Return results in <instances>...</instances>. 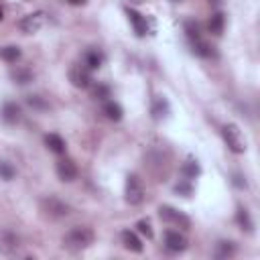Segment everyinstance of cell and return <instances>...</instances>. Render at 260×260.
<instances>
[{
	"instance_id": "obj_11",
	"label": "cell",
	"mask_w": 260,
	"mask_h": 260,
	"mask_svg": "<svg viewBox=\"0 0 260 260\" xmlns=\"http://www.w3.org/2000/svg\"><path fill=\"white\" fill-rule=\"evenodd\" d=\"M126 14H128V20H130V24H132L134 32H136L138 37H144V35L148 32V24H146V18H144L140 12L132 10V8H128V10H126Z\"/></svg>"
},
{
	"instance_id": "obj_19",
	"label": "cell",
	"mask_w": 260,
	"mask_h": 260,
	"mask_svg": "<svg viewBox=\"0 0 260 260\" xmlns=\"http://www.w3.org/2000/svg\"><path fill=\"white\" fill-rule=\"evenodd\" d=\"M0 59L6 63H16L20 59V49L16 45H6L0 49Z\"/></svg>"
},
{
	"instance_id": "obj_27",
	"label": "cell",
	"mask_w": 260,
	"mask_h": 260,
	"mask_svg": "<svg viewBox=\"0 0 260 260\" xmlns=\"http://www.w3.org/2000/svg\"><path fill=\"white\" fill-rule=\"evenodd\" d=\"M26 104H28L30 108H37V110H45V108H47V104H45V100H43L41 95H28V98H26Z\"/></svg>"
},
{
	"instance_id": "obj_3",
	"label": "cell",
	"mask_w": 260,
	"mask_h": 260,
	"mask_svg": "<svg viewBox=\"0 0 260 260\" xmlns=\"http://www.w3.org/2000/svg\"><path fill=\"white\" fill-rule=\"evenodd\" d=\"M158 215H160L162 221L173 223V225H177V228H183V230H189V228H191V219H189L181 209H175V207H171V205H160V207H158Z\"/></svg>"
},
{
	"instance_id": "obj_2",
	"label": "cell",
	"mask_w": 260,
	"mask_h": 260,
	"mask_svg": "<svg viewBox=\"0 0 260 260\" xmlns=\"http://www.w3.org/2000/svg\"><path fill=\"white\" fill-rule=\"evenodd\" d=\"M221 134H223V140H225V144L232 152H236V154L246 152V138H244L242 130L236 124H225L221 128Z\"/></svg>"
},
{
	"instance_id": "obj_4",
	"label": "cell",
	"mask_w": 260,
	"mask_h": 260,
	"mask_svg": "<svg viewBox=\"0 0 260 260\" xmlns=\"http://www.w3.org/2000/svg\"><path fill=\"white\" fill-rule=\"evenodd\" d=\"M126 201L130 205H140L144 201V185L136 175H128L126 177V189H124Z\"/></svg>"
},
{
	"instance_id": "obj_1",
	"label": "cell",
	"mask_w": 260,
	"mask_h": 260,
	"mask_svg": "<svg viewBox=\"0 0 260 260\" xmlns=\"http://www.w3.org/2000/svg\"><path fill=\"white\" fill-rule=\"evenodd\" d=\"M93 230L91 228H87V225H77V228H71L65 236H63V246L67 248V250H73V252H77V250H85L87 246H91V242H93Z\"/></svg>"
},
{
	"instance_id": "obj_16",
	"label": "cell",
	"mask_w": 260,
	"mask_h": 260,
	"mask_svg": "<svg viewBox=\"0 0 260 260\" xmlns=\"http://www.w3.org/2000/svg\"><path fill=\"white\" fill-rule=\"evenodd\" d=\"M45 144H47V148H49L51 152H55V154H63L65 148H67V146H65V140H63L59 134H55V132L45 136Z\"/></svg>"
},
{
	"instance_id": "obj_33",
	"label": "cell",
	"mask_w": 260,
	"mask_h": 260,
	"mask_svg": "<svg viewBox=\"0 0 260 260\" xmlns=\"http://www.w3.org/2000/svg\"><path fill=\"white\" fill-rule=\"evenodd\" d=\"M173 2H181V0H173Z\"/></svg>"
},
{
	"instance_id": "obj_10",
	"label": "cell",
	"mask_w": 260,
	"mask_h": 260,
	"mask_svg": "<svg viewBox=\"0 0 260 260\" xmlns=\"http://www.w3.org/2000/svg\"><path fill=\"white\" fill-rule=\"evenodd\" d=\"M150 112H152V118H154V120H165V118H169V116H171V106H169L167 98H165V95H156V98L152 100Z\"/></svg>"
},
{
	"instance_id": "obj_5",
	"label": "cell",
	"mask_w": 260,
	"mask_h": 260,
	"mask_svg": "<svg viewBox=\"0 0 260 260\" xmlns=\"http://www.w3.org/2000/svg\"><path fill=\"white\" fill-rule=\"evenodd\" d=\"M41 209H43L49 217H65V215L69 213V205L63 203L61 199L53 197V195H49V197H45V199L41 201Z\"/></svg>"
},
{
	"instance_id": "obj_31",
	"label": "cell",
	"mask_w": 260,
	"mask_h": 260,
	"mask_svg": "<svg viewBox=\"0 0 260 260\" xmlns=\"http://www.w3.org/2000/svg\"><path fill=\"white\" fill-rule=\"evenodd\" d=\"M130 2H134V4H140V2H144V0H130Z\"/></svg>"
},
{
	"instance_id": "obj_6",
	"label": "cell",
	"mask_w": 260,
	"mask_h": 260,
	"mask_svg": "<svg viewBox=\"0 0 260 260\" xmlns=\"http://www.w3.org/2000/svg\"><path fill=\"white\" fill-rule=\"evenodd\" d=\"M69 81L75 87H89L91 85V71L81 63V65H73L69 69Z\"/></svg>"
},
{
	"instance_id": "obj_18",
	"label": "cell",
	"mask_w": 260,
	"mask_h": 260,
	"mask_svg": "<svg viewBox=\"0 0 260 260\" xmlns=\"http://www.w3.org/2000/svg\"><path fill=\"white\" fill-rule=\"evenodd\" d=\"M236 221H238V225H240L242 230H246L248 234H252V230H254V221H252L250 213H248L244 207H238V211H236Z\"/></svg>"
},
{
	"instance_id": "obj_13",
	"label": "cell",
	"mask_w": 260,
	"mask_h": 260,
	"mask_svg": "<svg viewBox=\"0 0 260 260\" xmlns=\"http://www.w3.org/2000/svg\"><path fill=\"white\" fill-rule=\"evenodd\" d=\"M120 238H122V244H124V248H126V250L136 252V254H140V252H142V242H140V238H138L134 232L124 230V232L120 234Z\"/></svg>"
},
{
	"instance_id": "obj_21",
	"label": "cell",
	"mask_w": 260,
	"mask_h": 260,
	"mask_svg": "<svg viewBox=\"0 0 260 260\" xmlns=\"http://www.w3.org/2000/svg\"><path fill=\"white\" fill-rule=\"evenodd\" d=\"M236 254V246L234 242H219L217 250H215V258H230Z\"/></svg>"
},
{
	"instance_id": "obj_14",
	"label": "cell",
	"mask_w": 260,
	"mask_h": 260,
	"mask_svg": "<svg viewBox=\"0 0 260 260\" xmlns=\"http://www.w3.org/2000/svg\"><path fill=\"white\" fill-rule=\"evenodd\" d=\"M102 63H104V55H102V51H98V49H87V51H85V55H83V65H85L89 71L100 69Z\"/></svg>"
},
{
	"instance_id": "obj_30",
	"label": "cell",
	"mask_w": 260,
	"mask_h": 260,
	"mask_svg": "<svg viewBox=\"0 0 260 260\" xmlns=\"http://www.w3.org/2000/svg\"><path fill=\"white\" fill-rule=\"evenodd\" d=\"M221 2L223 0H209V4H213V6H221Z\"/></svg>"
},
{
	"instance_id": "obj_26",
	"label": "cell",
	"mask_w": 260,
	"mask_h": 260,
	"mask_svg": "<svg viewBox=\"0 0 260 260\" xmlns=\"http://www.w3.org/2000/svg\"><path fill=\"white\" fill-rule=\"evenodd\" d=\"M136 228H138V232H140L142 236H146L148 240L154 236V232H152V225H150V221H148V219H140V221L136 223Z\"/></svg>"
},
{
	"instance_id": "obj_12",
	"label": "cell",
	"mask_w": 260,
	"mask_h": 260,
	"mask_svg": "<svg viewBox=\"0 0 260 260\" xmlns=\"http://www.w3.org/2000/svg\"><path fill=\"white\" fill-rule=\"evenodd\" d=\"M0 116H2V120H4L6 124H16V122L20 120L22 112H20V106H18V104L6 102V104L2 106V110H0Z\"/></svg>"
},
{
	"instance_id": "obj_24",
	"label": "cell",
	"mask_w": 260,
	"mask_h": 260,
	"mask_svg": "<svg viewBox=\"0 0 260 260\" xmlns=\"http://www.w3.org/2000/svg\"><path fill=\"white\" fill-rule=\"evenodd\" d=\"M91 98H93V100H106V98H110V87L104 85V83L93 85V87H91Z\"/></svg>"
},
{
	"instance_id": "obj_17",
	"label": "cell",
	"mask_w": 260,
	"mask_h": 260,
	"mask_svg": "<svg viewBox=\"0 0 260 260\" xmlns=\"http://www.w3.org/2000/svg\"><path fill=\"white\" fill-rule=\"evenodd\" d=\"M104 114H106V118L108 120H114V122H118V120H122V106L118 104V102H114V100H108L106 104H104Z\"/></svg>"
},
{
	"instance_id": "obj_29",
	"label": "cell",
	"mask_w": 260,
	"mask_h": 260,
	"mask_svg": "<svg viewBox=\"0 0 260 260\" xmlns=\"http://www.w3.org/2000/svg\"><path fill=\"white\" fill-rule=\"evenodd\" d=\"M69 4H73V6H81V4H85L87 0H67Z\"/></svg>"
},
{
	"instance_id": "obj_32",
	"label": "cell",
	"mask_w": 260,
	"mask_h": 260,
	"mask_svg": "<svg viewBox=\"0 0 260 260\" xmlns=\"http://www.w3.org/2000/svg\"><path fill=\"white\" fill-rule=\"evenodd\" d=\"M2 16H4V12H2V8H0V20H2Z\"/></svg>"
},
{
	"instance_id": "obj_25",
	"label": "cell",
	"mask_w": 260,
	"mask_h": 260,
	"mask_svg": "<svg viewBox=\"0 0 260 260\" xmlns=\"http://www.w3.org/2000/svg\"><path fill=\"white\" fill-rule=\"evenodd\" d=\"M14 167L10 165V162H6V160H0V179H4V181H10V179H14Z\"/></svg>"
},
{
	"instance_id": "obj_9",
	"label": "cell",
	"mask_w": 260,
	"mask_h": 260,
	"mask_svg": "<svg viewBox=\"0 0 260 260\" xmlns=\"http://www.w3.org/2000/svg\"><path fill=\"white\" fill-rule=\"evenodd\" d=\"M165 246L171 252H183L187 248V240L183 234H179L177 230H167L165 232Z\"/></svg>"
},
{
	"instance_id": "obj_8",
	"label": "cell",
	"mask_w": 260,
	"mask_h": 260,
	"mask_svg": "<svg viewBox=\"0 0 260 260\" xmlns=\"http://www.w3.org/2000/svg\"><path fill=\"white\" fill-rule=\"evenodd\" d=\"M55 171H57V177H59L61 181H65V183H71V181L77 179V167H75V162H73L71 158H61V160H57Z\"/></svg>"
},
{
	"instance_id": "obj_28",
	"label": "cell",
	"mask_w": 260,
	"mask_h": 260,
	"mask_svg": "<svg viewBox=\"0 0 260 260\" xmlns=\"http://www.w3.org/2000/svg\"><path fill=\"white\" fill-rule=\"evenodd\" d=\"M177 191H179V193H183L185 197H189V195H191V187H189V185H177Z\"/></svg>"
},
{
	"instance_id": "obj_7",
	"label": "cell",
	"mask_w": 260,
	"mask_h": 260,
	"mask_svg": "<svg viewBox=\"0 0 260 260\" xmlns=\"http://www.w3.org/2000/svg\"><path fill=\"white\" fill-rule=\"evenodd\" d=\"M43 24H45V14L43 12H32V14H26L22 20H20V30L22 32H26V35H35V32H39L41 28H43Z\"/></svg>"
},
{
	"instance_id": "obj_22",
	"label": "cell",
	"mask_w": 260,
	"mask_h": 260,
	"mask_svg": "<svg viewBox=\"0 0 260 260\" xmlns=\"http://www.w3.org/2000/svg\"><path fill=\"white\" fill-rule=\"evenodd\" d=\"M185 32H187V37H189L191 45L203 39V37H201V32H199V24H197V22H193V20H187V22H185Z\"/></svg>"
},
{
	"instance_id": "obj_15",
	"label": "cell",
	"mask_w": 260,
	"mask_h": 260,
	"mask_svg": "<svg viewBox=\"0 0 260 260\" xmlns=\"http://www.w3.org/2000/svg\"><path fill=\"white\" fill-rule=\"evenodd\" d=\"M207 26H209V32H211V35L221 37V35H223V28H225V14H223L221 10H217L215 14H211Z\"/></svg>"
},
{
	"instance_id": "obj_20",
	"label": "cell",
	"mask_w": 260,
	"mask_h": 260,
	"mask_svg": "<svg viewBox=\"0 0 260 260\" xmlns=\"http://www.w3.org/2000/svg\"><path fill=\"white\" fill-rule=\"evenodd\" d=\"M183 175H185L187 179H195V177H199V175H201V167H199V162L193 160V158L185 160V165H183Z\"/></svg>"
},
{
	"instance_id": "obj_23",
	"label": "cell",
	"mask_w": 260,
	"mask_h": 260,
	"mask_svg": "<svg viewBox=\"0 0 260 260\" xmlns=\"http://www.w3.org/2000/svg\"><path fill=\"white\" fill-rule=\"evenodd\" d=\"M10 75H12V79H14L16 83H28V81H32V73H30L28 69H22V67L14 69Z\"/></svg>"
}]
</instances>
